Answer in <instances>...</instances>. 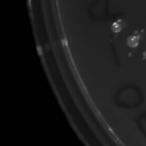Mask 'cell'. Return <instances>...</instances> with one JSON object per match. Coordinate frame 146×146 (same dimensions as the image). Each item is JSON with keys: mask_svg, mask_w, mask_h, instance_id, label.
<instances>
[{"mask_svg": "<svg viewBox=\"0 0 146 146\" xmlns=\"http://www.w3.org/2000/svg\"><path fill=\"white\" fill-rule=\"evenodd\" d=\"M124 25H125V23L122 19H117L116 21H114L113 23H112L111 31L113 32V33H118V32H120L121 30L123 29Z\"/></svg>", "mask_w": 146, "mask_h": 146, "instance_id": "cell-2", "label": "cell"}, {"mask_svg": "<svg viewBox=\"0 0 146 146\" xmlns=\"http://www.w3.org/2000/svg\"><path fill=\"white\" fill-rule=\"evenodd\" d=\"M140 39H141V35L139 32H134L132 33L130 36L127 38L126 43H127V46L130 47V48H135L139 45V42H140Z\"/></svg>", "mask_w": 146, "mask_h": 146, "instance_id": "cell-1", "label": "cell"}]
</instances>
